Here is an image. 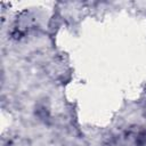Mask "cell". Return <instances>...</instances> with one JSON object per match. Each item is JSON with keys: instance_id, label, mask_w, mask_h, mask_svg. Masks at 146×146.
I'll return each mask as SVG.
<instances>
[{"instance_id": "6da1fadb", "label": "cell", "mask_w": 146, "mask_h": 146, "mask_svg": "<svg viewBox=\"0 0 146 146\" xmlns=\"http://www.w3.org/2000/svg\"><path fill=\"white\" fill-rule=\"evenodd\" d=\"M138 144H139L140 146H145V145H146V131L143 132V133L138 137Z\"/></svg>"}]
</instances>
